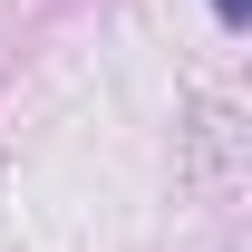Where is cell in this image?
<instances>
[{"mask_svg": "<svg viewBox=\"0 0 252 252\" xmlns=\"http://www.w3.org/2000/svg\"><path fill=\"white\" fill-rule=\"evenodd\" d=\"M214 20H223V30H243V20H252V0H214Z\"/></svg>", "mask_w": 252, "mask_h": 252, "instance_id": "cell-1", "label": "cell"}]
</instances>
